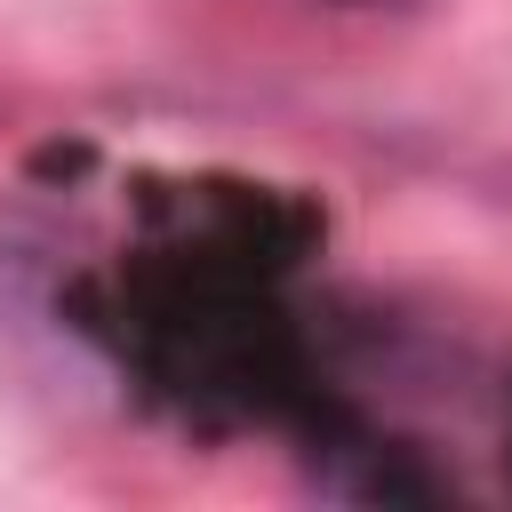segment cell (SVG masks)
I'll use <instances>...</instances> for the list:
<instances>
[{
	"label": "cell",
	"mask_w": 512,
	"mask_h": 512,
	"mask_svg": "<svg viewBox=\"0 0 512 512\" xmlns=\"http://www.w3.org/2000/svg\"><path fill=\"white\" fill-rule=\"evenodd\" d=\"M320 8H408V0H320Z\"/></svg>",
	"instance_id": "1"
}]
</instances>
